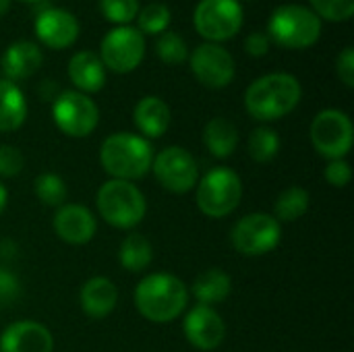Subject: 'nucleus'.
<instances>
[{"label": "nucleus", "mask_w": 354, "mask_h": 352, "mask_svg": "<svg viewBox=\"0 0 354 352\" xmlns=\"http://www.w3.org/2000/svg\"><path fill=\"white\" fill-rule=\"evenodd\" d=\"M183 334L197 351H216L226 338V324L214 307L195 305L183 317Z\"/></svg>", "instance_id": "4468645a"}, {"label": "nucleus", "mask_w": 354, "mask_h": 352, "mask_svg": "<svg viewBox=\"0 0 354 352\" xmlns=\"http://www.w3.org/2000/svg\"><path fill=\"white\" fill-rule=\"evenodd\" d=\"M19 295H21V282H19V278L10 270L0 268V303L2 305L12 303V301H17Z\"/></svg>", "instance_id": "f704fd0d"}, {"label": "nucleus", "mask_w": 354, "mask_h": 352, "mask_svg": "<svg viewBox=\"0 0 354 352\" xmlns=\"http://www.w3.org/2000/svg\"><path fill=\"white\" fill-rule=\"evenodd\" d=\"M315 15L328 21H346L354 12V0H311Z\"/></svg>", "instance_id": "2f4dec72"}, {"label": "nucleus", "mask_w": 354, "mask_h": 352, "mask_svg": "<svg viewBox=\"0 0 354 352\" xmlns=\"http://www.w3.org/2000/svg\"><path fill=\"white\" fill-rule=\"evenodd\" d=\"M268 29L278 46L301 50L313 46L319 39L322 21L313 10L301 4H284L274 10Z\"/></svg>", "instance_id": "423d86ee"}, {"label": "nucleus", "mask_w": 354, "mask_h": 352, "mask_svg": "<svg viewBox=\"0 0 354 352\" xmlns=\"http://www.w3.org/2000/svg\"><path fill=\"white\" fill-rule=\"evenodd\" d=\"M195 27L207 41H226L243 25V6L239 0H201L193 15Z\"/></svg>", "instance_id": "f8f14e48"}, {"label": "nucleus", "mask_w": 354, "mask_h": 352, "mask_svg": "<svg viewBox=\"0 0 354 352\" xmlns=\"http://www.w3.org/2000/svg\"><path fill=\"white\" fill-rule=\"evenodd\" d=\"M133 122L145 139H160L166 135L172 122V112L168 104L156 95L141 98L133 110Z\"/></svg>", "instance_id": "6ab92c4d"}, {"label": "nucleus", "mask_w": 354, "mask_h": 352, "mask_svg": "<svg viewBox=\"0 0 354 352\" xmlns=\"http://www.w3.org/2000/svg\"><path fill=\"white\" fill-rule=\"evenodd\" d=\"M35 35L48 48L64 50L79 35L77 19L62 8H44L35 17Z\"/></svg>", "instance_id": "f3484780"}, {"label": "nucleus", "mask_w": 354, "mask_h": 352, "mask_svg": "<svg viewBox=\"0 0 354 352\" xmlns=\"http://www.w3.org/2000/svg\"><path fill=\"white\" fill-rule=\"evenodd\" d=\"M151 143L135 133H112L102 141L100 164L110 178L135 183L151 170Z\"/></svg>", "instance_id": "7ed1b4c3"}, {"label": "nucleus", "mask_w": 354, "mask_h": 352, "mask_svg": "<svg viewBox=\"0 0 354 352\" xmlns=\"http://www.w3.org/2000/svg\"><path fill=\"white\" fill-rule=\"evenodd\" d=\"M6 203H8V191H6V187L2 185V180H0V214L6 210Z\"/></svg>", "instance_id": "4c0bfd02"}, {"label": "nucleus", "mask_w": 354, "mask_h": 352, "mask_svg": "<svg viewBox=\"0 0 354 352\" xmlns=\"http://www.w3.org/2000/svg\"><path fill=\"white\" fill-rule=\"evenodd\" d=\"M170 25V8L166 4H149L139 12V31L162 33Z\"/></svg>", "instance_id": "c756f323"}, {"label": "nucleus", "mask_w": 354, "mask_h": 352, "mask_svg": "<svg viewBox=\"0 0 354 352\" xmlns=\"http://www.w3.org/2000/svg\"><path fill=\"white\" fill-rule=\"evenodd\" d=\"M282 241V224L266 212L247 214L234 222L230 243L245 257H261L272 253Z\"/></svg>", "instance_id": "0eeeda50"}, {"label": "nucleus", "mask_w": 354, "mask_h": 352, "mask_svg": "<svg viewBox=\"0 0 354 352\" xmlns=\"http://www.w3.org/2000/svg\"><path fill=\"white\" fill-rule=\"evenodd\" d=\"M280 137L272 127H257L249 135V156L257 164H270L278 158L280 154Z\"/></svg>", "instance_id": "cd10ccee"}, {"label": "nucleus", "mask_w": 354, "mask_h": 352, "mask_svg": "<svg viewBox=\"0 0 354 352\" xmlns=\"http://www.w3.org/2000/svg\"><path fill=\"white\" fill-rule=\"evenodd\" d=\"M156 52H158L160 60L166 64H183L189 56L185 39L174 31L162 33V37L156 44Z\"/></svg>", "instance_id": "c85d7f7f"}, {"label": "nucleus", "mask_w": 354, "mask_h": 352, "mask_svg": "<svg viewBox=\"0 0 354 352\" xmlns=\"http://www.w3.org/2000/svg\"><path fill=\"white\" fill-rule=\"evenodd\" d=\"M245 50H247V54H249V56H255V58L266 56V54L270 52V37H268L266 33L255 31V33H251V35L247 37V41H245Z\"/></svg>", "instance_id": "e433bc0d"}, {"label": "nucleus", "mask_w": 354, "mask_h": 352, "mask_svg": "<svg viewBox=\"0 0 354 352\" xmlns=\"http://www.w3.org/2000/svg\"><path fill=\"white\" fill-rule=\"evenodd\" d=\"M68 79L81 93H95L106 83V68L97 54L93 52H77L68 60Z\"/></svg>", "instance_id": "412c9836"}, {"label": "nucleus", "mask_w": 354, "mask_h": 352, "mask_svg": "<svg viewBox=\"0 0 354 352\" xmlns=\"http://www.w3.org/2000/svg\"><path fill=\"white\" fill-rule=\"evenodd\" d=\"M191 71L209 89H222L234 79V58L218 44H201L191 54Z\"/></svg>", "instance_id": "ddd939ff"}, {"label": "nucleus", "mask_w": 354, "mask_h": 352, "mask_svg": "<svg viewBox=\"0 0 354 352\" xmlns=\"http://www.w3.org/2000/svg\"><path fill=\"white\" fill-rule=\"evenodd\" d=\"M54 124L73 139L91 135L100 122V110L95 102L81 91H60L52 102Z\"/></svg>", "instance_id": "9d476101"}, {"label": "nucleus", "mask_w": 354, "mask_h": 352, "mask_svg": "<svg viewBox=\"0 0 354 352\" xmlns=\"http://www.w3.org/2000/svg\"><path fill=\"white\" fill-rule=\"evenodd\" d=\"M195 201L203 216L220 220L230 216L243 199V180L241 176L226 166L212 168L205 176H199Z\"/></svg>", "instance_id": "39448f33"}, {"label": "nucleus", "mask_w": 354, "mask_h": 352, "mask_svg": "<svg viewBox=\"0 0 354 352\" xmlns=\"http://www.w3.org/2000/svg\"><path fill=\"white\" fill-rule=\"evenodd\" d=\"M54 336L52 332L31 319L15 322L6 326L0 334V352H52Z\"/></svg>", "instance_id": "dca6fc26"}, {"label": "nucleus", "mask_w": 354, "mask_h": 352, "mask_svg": "<svg viewBox=\"0 0 354 352\" xmlns=\"http://www.w3.org/2000/svg\"><path fill=\"white\" fill-rule=\"evenodd\" d=\"M336 73L338 79L346 85L354 87V50L353 48H344L342 54L336 60Z\"/></svg>", "instance_id": "c9c22d12"}, {"label": "nucleus", "mask_w": 354, "mask_h": 352, "mask_svg": "<svg viewBox=\"0 0 354 352\" xmlns=\"http://www.w3.org/2000/svg\"><path fill=\"white\" fill-rule=\"evenodd\" d=\"M145 56V39L143 33L135 27L120 25L108 31L100 46V60L104 68L112 73L124 75L135 71Z\"/></svg>", "instance_id": "9b49d317"}, {"label": "nucleus", "mask_w": 354, "mask_h": 352, "mask_svg": "<svg viewBox=\"0 0 354 352\" xmlns=\"http://www.w3.org/2000/svg\"><path fill=\"white\" fill-rule=\"evenodd\" d=\"M25 158L19 147L15 145H0V176L2 178H12L23 172Z\"/></svg>", "instance_id": "473e14b6"}, {"label": "nucleus", "mask_w": 354, "mask_h": 352, "mask_svg": "<svg viewBox=\"0 0 354 352\" xmlns=\"http://www.w3.org/2000/svg\"><path fill=\"white\" fill-rule=\"evenodd\" d=\"M151 172L156 180L174 195H185L199 183V164L195 156L180 145H170L158 151L151 162Z\"/></svg>", "instance_id": "1a4fd4ad"}, {"label": "nucleus", "mask_w": 354, "mask_h": 352, "mask_svg": "<svg viewBox=\"0 0 354 352\" xmlns=\"http://www.w3.org/2000/svg\"><path fill=\"white\" fill-rule=\"evenodd\" d=\"M27 120V100L8 79H0V133H12Z\"/></svg>", "instance_id": "b1692460"}, {"label": "nucleus", "mask_w": 354, "mask_h": 352, "mask_svg": "<svg viewBox=\"0 0 354 352\" xmlns=\"http://www.w3.org/2000/svg\"><path fill=\"white\" fill-rule=\"evenodd\" d=\"M303 89L295 75L270 73L259 77L245 91V108L259 122L280 120L301 102Z\"/></svg>", "instance_id": "f03ea898"}, {"label": "nucleus", "mask_w": 354, "mask_h": 352, "mask_svg": "<svg viewBox=\"0 0 354 352\" xmlns=\"http://www.w3.org/2000/svg\"><path fill=\"white\" fill-rule=\"evenodd\" d=\"M100 216L118 230H133L147 214V201L143 191L129 180H106L95 195Z\"/></svg>", "instance_id": "20e7f679"}, {"label": "nucleus", "mask_w": 354, "mask_h": 352, "mask_svg": "<svg viewBox=\"0 0 354 352\" xmlns=\"http://www.w3.org/2000/svg\"><path fill=\"white\" fill-rule=\"evenodd\" d=\"M324 176H326V180H328L332 187L344 189V187L351 183V178H353V168H351V164L346 162V158H344V160H330L328 166H326Z\"/></svg>", "instance_id": "72a5a7b5"}, {"label": "nucleus", "mask_w": 354, "mask_h": 352, "mask_svg": "<svg viewBox=\"0 0 354 352\" xmlns=\"http://www.w3.org/2000/svg\"><path fill=\"white\" fill-rule=\"evenodd\" d=\"M193 297L197 299V305H205V307H216L220 303H224L230 293H232V278L220 270V268H212L201 272L191 286Z\"/></svg>", "instance_id": "4be33fe9"}, {"label": "nucleus", "mask_w": 354, "mask_h": 352, "mask_svg": "<svg viewBox=\"0 0 354 352\" xmlns=\"http://www.w3.org/2000/svg\"><path fill=\"white\" fill-rule=\"evenodd\" d=\"M25 2H37V0H25Z\"/></svg>", "instance_id": "ea45409f"}, {"label": "nucleus", "mask_w": 354, "mask_h": 352, "mask_svg": "<svg viewBox=\"0 0 354 352\" xmlns=\"http://www.w3.org/2000/svg\"><path fill=\"white\" fill-rule=\"evenodd\" d=\"M311 205V195L307 189L303 187H288L284 189L276 203H274V218L282 224V222H297L301 220Z\"/></svg>", "instance_id": "a878e982"}, {"label": "nucleus", "mask_w": 354, "mask_h": 352, "mask_svg": "<svg viewBox=\"0 0 354 352\" xmlns=\"http://www.w3.org/2000/svg\"><path fill=\"white\" fill-rule=\"evenodd\" d=\"M52 228L56 237L68 245H87L97 232V220L89 207L81 203H64L56 210Z\"/></svg>", "instance_id": "2eb2a0df"}, {"label": "nucleus", "mask_w": 354, "mask_h": 352, "mask_svg": "<svg viewBox=\"0 0 354 352\" xmlns=\"http://www.w3.org/2000/svg\"><path fill=\"white\" fill-rule=\"evenodd\" d=\"M133 301L143 319L151 324H170L187 311L189 288L178 276L156 272L137 284Z\"/></svg>", "instance_id": "f257e3e1"}, {"label": "nucleus", "mask_w": 354, "mask_h": 352, "mask_svg": "<svg viewBox=\"0 0 354 352\" xmlns=\"http://www.w3.org/2000/svg\"><path fill=\"white\" fill-rule=\"evenodd\" d=\"M311 143L315 151L328 162L344 160L354 143L353 120L342 110H322L311 122Z\"/></svg>", "instance_id": "6e6552de"}, {"label": "nucleus", "mask_w": 354, "mask_h": 352, "mask_svg": "<svg viewBox=\"0 0 354 352\" xmlns=\"http://www.w3.org/2000/svg\"><path fill=\"white\" fill-rule=\"evenodd\" d=\"M8 6H10V0H0V17L8 10Z\"/></svg>", "instance_id": "58836bf2"}, {"label": "nucleus", "mask_w": 354, "mask_h": 352, "mask_svg": "<svg viewBox=\"0 0 354 352\" xmlns=\"http://www.w3.org/2000/svg\"><path fill=\"white\" fill-rule=\"evenodd\" d=\"M33 195L37 197L39 203L58 210L68 199V187L60 174L44 172V174L35 176V180H33Z\"/></svg>", "instance_id": "bb28decb"}, {"label": "nucleus", "mask_w": 354, "mask_h": 352, "mask_svg": "<svg viewBox=\"0 0 354 352\" xmlns=\"http://www.w3.org/2000/svg\"><path fill=\"white\" fill-rule=\"evenodd\" d=\"M203 143L214 158L226 160L239 147V129L232 120L216 116L203 129Z\"/></svg>", "instance_id": "5701e85b"}, {"label": "nucleus", "mask_w": 354, "mask_h": 352, "mask_svg": "<svg viewBox=\"0 0 354 352\" xmlns=\"http://www.w3.org/2000/svg\"><path fill=\"white\" fill-rule=\"evenodd\" d=\"M41 60H44L41 50L33 41L21 39L6 48L2 56V71L8 81L12 83L23 81L37 73V68L41 66Z\"/></svg>", "instance_id": "aec40b11"}, {"label": "nucleus", "mask_w": 354, "mask_h": 352, "mask_svg": "<svg viewBox=\"0 0 354 352\" xmlns=\"http://www.w3.org/2000/svg\"><path fill=\"white\" fill-rule=\"evenodd\" d=\"M79 303H81V311L89 319H106L116 309L118 288L110 278L93 276L81 286Z\"/></svg>", "instance_id": "a211bd4d"}, {"label": "nucleus", "mask_w": 354, "mask_h": 352, "mask_svg": "<svg viewBox=\"0 0 354 352\" xmlns=\"http://www.w3.org/2000/svg\"><path fill=\"white\" fill-rule=\"evenodd\" d=\"M153 261V247L147 237L139 232H131L122 239L118 247V263L131 272V274H141L145 272Z\"/></svg>", "instance_id": "393cba45"}, {"label": "nucleus", "mask_w": 354, "mask_h": 352, "mask_svg": "<svg viewBox=\"0 0 354 352\" xmlns=\"http://www.w3.org/2000/svg\"><path fill=\"white\" fill-rule=\"evenodd\" d=\"M102 15L118 25H127L139 15V0H100Z\"/></svg>", "instance_id": "7c9ffc66"}]
</instances>
